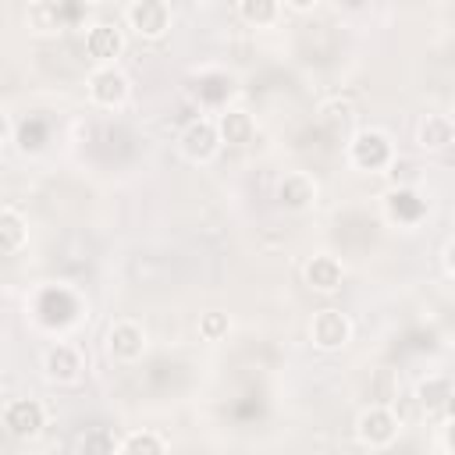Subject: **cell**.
<instances>
[{
    "mask_svg": "<svg viewBox=\"0 0 455 455\" xmlns=\"http://www.w3.org/2000/svg\"><path fill=\"white\" fill-rule=\"evenodd\" d=\"M124 18L142 39H160L171 28V7L164 0H135L128 4Z\"/></svg>",
    "mask_w": 455,
    "mask_h": 455,
    "instance_id": "1",
    "label": "cell"
},
{
    "mask_svg": "<svg viewBox=\"0 0 455 455\" xmlns=\"http://www.w3.org/2000/svg\"><path fill=\"white\" fill-rule=\"evenodd\" d=\"M355 434H359L363 444H370V448H384V444L395 441V434H398V419H395L391 409H384V405H370V409L359 412V419H355Z\"/></svg>",
    "mask_w": 455,
    "mask_h": 455,
    "instance_id": "2",
    "label": "cell"
},
{
    "mask_svg": "<svg viewBox=\"0 0 455 455\" xmlns=\"http://www.w3.org/2000/svg\"><path fill=\"white\" fill-rule=\"evenodd\" d=\"M348 156L363 171H380V167L391 164V142H387L384 132H359L348 146Z\"/></svg>",
    "mask_w": 455,
    "mask_h": 455,
    "instance_id": "3",
    "label": "cell"
},
{
    "mask_svg": "<svg viewBox=\"0 0 455 455\" xmlns=\"http://www.w3.org/2000/svg\"><path fill=\"white\" fill-rule=\"evenodd\" d=\"M309 334H313V345L316 348H327L331 352V348H341L348 341L352 323H348V316L341 309H320L313 316V323H309Z\"/></svg>",
    "mask_w": 455,
    "mask_h": 455,
    "instance_id": "4",
    "label": "cell"
},
{
    "mask_svg": "<svg viewBox=\"0 0 455 455\" xmlns=\"http://www.w3.org/2000/svg\"><path fill=\"white\" fill-rule=\"evenodd\" d=\"M107 345H110V355L121 359V363H135L146 348V331L135 323V320H117L107 334Z\"/></svg>",
    "mask_w": 455,
    "mask_h": 455,
    "instance_id": "5",
    "label": "cell"
},
{
    "mask_svg": "<svg viewBox=\"0 0 455 455\" xmlns=\"http://www.w3.org/2000/svg\"><path fill=\"white\" fill-rule=\"evenodd\" d=\"M181 153L188 156V160H210L213 153H217V146H220V139H217V128L210 124V121H188L185 128H181Z\"/></svg>",
    "mask_w": 455,
    "mask_h": 455,
    "instance_id": "6",
    "label": "cell"
},
{
    "mask_svg": "<svg viewBox=\"0 0 455 455\" xmlns=\"http://www.w3.org/2000/svg\"><path fill=\"white\" fill-rule=\"evenodd\" d=\"M89 96H92L96 103H103V107H117V103L128 96V78H124L117 68L103 64V68H96V71L89 75Z\"/></svg>",
    "mask_w": 455,
    "mask_h": 455,
    "instance_id": "7",
    "label": "cell"
},
{
    "mask_svg": "<svg viewBox=\"0 0 455 455\" xmlns=\"http://www.w3.org/2000/svg\"><path fill=\"white\" fill-rule=\"evenodd\" d=\"M4 427H7L14 437H36V434L43 430V405L32 402V398L11 402L7 412H4Z\"/></svg>",
    "mask_w": 455,
    "mask_h": 455,
    "instance_id": "8",
    "label": "cell"
},
{
    "mask_svg": "<svg viewBox=\"0 0 455 455\" xmlns=\"http://www.w3.org/2000/svg\"><path fill=\"white\" fill-rule=\"evenodd\" d=\"M43 370H46L50 380L71 384V380H78V373H82V355H78V348H71V345H53V348L46 352V359H43Z\"/></svg>",
    "mask_w": 455,
    "mask_h": 455,
    "instance_id": "9",
    "label": "cell"
},
{
    "mask_svg": "<svg viewBox=\"0 0 455 455\" xmlns=\"http://www.w3.org/2000/svg\"><path fill=\"white\" fill-rule=\"evenodd\" d=\"M277 199H281L288 210H302V206H309V203L316 199V181H313L306 171H291V174L281 178Z\"/></svg>",
    "mask_w": 455,
    "mask_h": 455,
    "instance_id": "10",
    "label": "cell"
},
{
    "mask_svg": "<svg viewBox=\"0 0 455 455\" xmlns=\"http://www.w3.org/2000/svg\"><path fill=\"white\" fill-rule=\"evenodd\" d=\"M341 277H345V270H341V263L334 256H313L306 263V281L316 291H338L341 288Z\"/></svg>",
    "mask_w": 455,
    "mask_h": 455,
    "instance_id": "11",
    "label": "cell"
},
{
    "mask_svg": "<svg viewBox=\"0 0 455 455\" xmlns=\"http://www.w3.org/2000/svg\"><path fill=\"white\" fill-rule=\"evenodd\" d=\"M419 146L423 149H444V146H451V139H455V128H451V117H444V114H427L423 121H419Z\"/></svg>",
    "mask_w": 455,
    "mask_h": 455,
    "instance_id": "12",
    "label": "cell"
},
{
    "mask_svg": "<svg viewBox=\"0 0 455 455\" xmlns=\"http://www.w3.org/2000/svg\"><path fill=\"white\" fill-rule=\"evenodd\" d=\"M85 50L96 60H110V57L121 53V32L114 25H92L89 36H85Z\"/></svg>",
    "mask_w": 455,
    "mask_h": 455,
    "instance_id": "13",
    "label": "cell"
},
{
    "mask_svg": "<svg viewBox=\"0 0 455 455\" xmlns=\"http://www.w3.org/2000/svg\"><path fill=\"white\" fill-rule=\"evenodd\" d=\"M213 128H217V139L231 142V146H242L252 139V117L245 110H224L220 124H213Z\"/></svg>",
    "mask_w": 455,
    "mask_h": 455,
    "instance_id": "14",
    "label": "cell"
},
{
    "mask_svg": "<svg viewBox=\"0 0 455 455\" xmlns=\"http://www.w3.org/2000/svg\"><path fill=\"white\" fill-rule=\"evenodd\" d=\"M25 245V220L14 210H0V252L11 256Z\"/></svg>",
    "mask_w": 455,
    "mask_h": 455,
    "instance_id": "15",
    "label": "cell"
},
{
    "mask_svg": "<svg viewBox=\"0 0 455 455\" xmlns=\"http://www.w3.org/2000/svg\"><path fill=\"white\" fill-rule=\"evenodd\" d=\"M78 451L82 455H117V437L107 427H92V430H85Z\"/></svg>",
    "mask_w": 455,
    "mask_h": 455,
    "instance_id": "16",
    "label": "cell"
},
{
    "mask_svg": "<svg viewBox=\"0 0 455 455\" xmlns=\"http://www.w3.org/2000/svg\"><path fill=\"white\" fill-rule=\"evenodd\" d=\"M448 395H451V387H448L444 377H434V380L419 384V402H423L427 409H441V405H448Z\"/></svg>",
    "mask_w": 455,
    "mask_h": 455,
    "instance_id": "17",
    "label": "cell"
},
{
    "mask_svg": "<svg viewBox=\"0 0 455 455\" xmlns=\"http://www.w3.org/2000/svg\"><path fill=\"white\" fill-rule=\"evenodd\" d=\"M124 455H164V444H160L156 434L142 430V434H132L124 441Z\"/></svg>",
    "mask_w": 455,
    "mask_h": 455,
    "instance_id": "18",
    "label": "cell"
},
{
    "mask_svg": "<svg viewBox=\"0 0 455 455\" xmlns=\"http://www.w3.org/2000/svg\"><path fill=\"white\" fill-rule=\"evenodd\" d=\"M238 14L249 18V21H274L277 18V4L274 0H242Z\"/></svg>",
    "mask_w": 455,
    "mask_h": 455,
    "instance_id": "19",
    "label": "cell"
},
{
    "mask_svg": "<svg viewBox=\"0 0 455 455\" xmlns=\"http://www.w3.org/2000/svg\"><path fill=\"white\" fill-rule=\"evenodd\" d=\"M199 334H203L206 341H217L220 334H228V316H224V313H206V316L199 320Z\"/></svg>",
    "mask_w": 455,
    "mask_h": 455,
    "instance_id": "20",
    "label": "cell"
},
{
    "mask_svg": "<svg viewBox=\"0 0 455 455\" xmlns=\"http://www.w3.org/2000/svg\"><path fill=\"white\" fill-rule=\"evenodd\" d=\"M391 213H395V217H402V213H409V217L419 213L416 196H412V192H395V196H391Z\"/></svg>",
    "mask_w": 455,
    "mask_h": 455,
    "instance_id": "21",
    "label": "cell"
},
{
    "mask_svg": "<svg viewBox=\"0 0 455 455\" xmlns=\"http://www.w3.org/2000/svg\"><path fill=\"white\" fill-rule=\"evenodd\" d=\"M323 121L345 128V124L352 121V107H348V103H327V107H323Z\"/></svg>",
    "mask_w": 455,
    "mask_h": 455,
    "instance_id": "22",
    "label": "cell"
},
{
    "mask_svg": "<svg viewBox=\"0 0 455 455\" xmlns=\"http://www.w3.org/2000/svg\"><path fill=\"white\" fill-rule=\"evenodd\" d=\"M7 135H11V121H7V114L0 110V146L7 142Z\"/></svg>",
    "mask_w": 455,
    "mask_h": 455,
    "instance_id": "23",
    "label": "cell"
}]
</instances>
